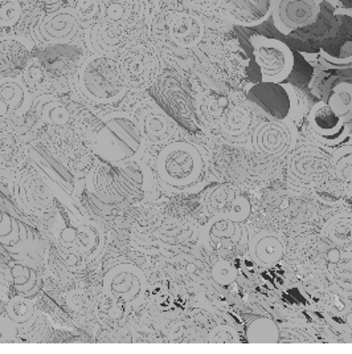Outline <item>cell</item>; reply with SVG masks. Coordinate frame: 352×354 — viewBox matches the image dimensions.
I'll use <instances>...</instances> for the list:
<instances>
[{
    "mask_svg": "<svg viewBox=\"0 0 352 354\" xmlns=\"http://www.w3.org/2000/svg\"><path fill=\"white\" fill-rule=\"evenodd\" d=\"M206 27L197 15L186 11L176 12L168 23V35L173 43L180 48H193L204 37Z\"/></svg>",
    "mask_w": 352,
    "mask_h": 354,
    "instance_id": "cell-15",
    "label": "cell"
},
{
    "mask_svg": "<svg viewBox=\"0 0 352 354\" xmlns=\"http://www.w3.org/2000/svg\"><path fill=\"white\" fill-rule=\"evenodd\" d=\"M320 65L323 69H350L352 68V41H346L340 47L339 55L330 53L324 48H320Z\"/></svg>",
    "mask_w": 352,
    "mask_h": 354,
    "instance_id": "cell-31",
    "label": "cell"
},
{
    "mask_svg": "<svg viewBox=\"0 0 352 354\" xmlns=\"http://www.w3.org/2000/svg\"><path fill=\"white\" fill-rule=\"evenodd\" d=\"M342 257L327 267V276L333 290L340 296L352 297V254L342 252Z\"/></svg>",
    "mask_w": 352,
    "mask_h": 354,
    "instance_id": "cell-26",
    "label": "cell"
},
{
    "mask_svg": "<svg viewBox=\"0 0 352 354\" xmlns=\"http://www.w3.org/2000/svg\"><path fill=\"white\" fill-rule=\"evenodd\" d=\"M27 154L36 166L41 167V173L48 174L53 182L64 187L65 192L73 189V173L48 149L31 142V145L27 146Z\"/></svg>",
    "mask_w": 352,
    "mask_h": 354,
    "instance_id": "cell-19",
    "label": "cell"
},
{
    "mask_svg": "<svg viewBox=\"0 0 352 354\" xmlns=\"http://www.w3.org/2000/svg\"><path fill=\"white\" fill-rule=\"evenodd\" d=\"M141 14L139 0H108L99 20L118 31L128 32L139 21Z\"/></svg>",
    "mask_w": 352,
    "mask_h": 354,
    "instance_id": "cell-17",
    "label": "cell"
},
{
    "mask_svg": "<svg viewBox=\"0 0 352 354\" xmlns=\"http://www.w3.org/2000/svg\"><path fill=\"white\" fill-rule=\"evenodd\" d=\"M39 173H33L31 170H26L21 177H19L17 187L20 190L19 199L21 198V202L26 207L32 211H44L49 207L52 202L53 193L50 194L47 183L43 180V178L39 180Z\"/></svg>",
    "mask_w": 352,
    "mask_h": 354,
    "instance_id": "cell-21",
    "label": "cell"
},
{
    "mask_svg": "<svg viewBox=\"0 0 352 354\" xmlns=\"http://www.w3.org/2000/svg\"><path fill=\"white\" fill-rule=\"evenodd\" d=\"M89 144L96 156L113 165L138 161L146 150L138 120L122 111L105 114L89 133Z\"/></svg>",
    "mask_w": 352,
    "mask_h": 354,
    "instance_id": "cell-1",
    "label": "cell"
},
{
    "mask_svg": "<svg viewBox=\"0 0 352 354\" xmlns=\"http://www.w3.org/2000/svg\"><path fill=\"white\" fill-rule=\"evenodd\" d=\"M11 276L14 279V286L20 295L26 296L31 290H35L37 284V274L23 263H12L11 264Z\"/></svg>",
    "mask_w": 352,
    "mask_h": 354,
    "instance_id": "cell-35",
    "label": "cell"
},
{
    "mask_svg": "<svg viewBox=\"0 0 352 354\" xmlns=\"http://www.w3.org/2000/svg\"><path fill=\"white\" fill-rule=\"evenodd\" d=\"M21 17V6L17 0H0V27H12Z\"/></svg>",
    "mask_w": 352,
    "mask_h": 354,
    "instance_id": "cell-37",
    "label": "cell"
},
{
    "mask_svg": "<svg viewBox=\"0 0 352 354\" xmlns=\"http://www.w3.org/2000/svg\"><path fill=\"white\" fill-rule=\"evenodd\" d=\"M41 98L37 106L41 121L50 127H66L70 122L72 114L60 100L49 95H43Z\"/></svg>",
    "mask_w": 352,
    "mask_h": 354,
    "instance_id": "cell-29",
    "label": "cell"
},
{
    "mask_svg": "<svg viewBox=\"0 0 352 354\" xmlns=\"http://www.w3.org/2000/svg\"><path fill=\"white\" fill-rule=\"evenodd\" d=\"M147 292L144 271L134 264H118L105 274L104 293L113 301L126 306H139Z\"/></svg>",
    "mask_w": 352,
    "mask_h": 354,
    "instance_id": "cell-8",
    "label": "cell"
},
{
    "mask_svg": "<svg viewBox=\"0 0 352 354\" xmlns=\"http://www.w3.org/2000/svg\"><path fill=\"white\" fill-rule=\"evenodd\" d=\"M188 1L207 10L217 8L220 4H224V0H188Z\"/></svg>",
    "mask_w": 352,
    "mask_h": 354,
    "instance_id": "cell-42",
    "label": "cell"
},
{
    "mask_svg": "<svg viewBox=\"0 0 352 354\" xmlns=\"http://www.w3.org/2000/svg\"><path fill=\"white\" fill-rule=\"evenodd\" d=\"M138 125L146 144L151 145L167 144L175 134L173 120L158 108H151L141 113Z\"/></svg>",
    "mask_w": 352,
    "mask_h": 354,
    "instance_id": "cell-18",
    "label": "cell"
},
{
    "mask_svg": "<svg viewBox=\"0 0 352 354\" xmlns=\"http://www.w3.org/2000/svg\"><path fill=\"white\" fill-rule=\"evenodd\" d=\"M77 85L81 93L95 104H114L126 95L117 59L110 53H97L84 59L77 69Z\"/></svg>",
    "mask_w": 352,
    "mask_h": 354,
    "instance_id": "cell-2",
    "label": "cell"
},
{
    "mask_svg": "<svg viewBox=\"0 0 352 354\" xmlns=\"http://www.w3.org/2000/svg\"><path fill=\"white\" fill-rule=\"evenodd\" d=\"M31 105L32 93L20 76L0 79V121L23 117Z\"/></svg>",
    "mask_w": 352,
    "mask_h": 354,
    "instance_id": "cell-14",
    "label": "cell"
},
{
    "mask_svg": "<svg viewBox=\"0 0 352 354\" xmlns=\"http://www.w3.org/2000/svg\"><path fill=\"white\" fill-rule=\"evenodd\" d=\"M334 171L340 180L352 185V146L340 145L331 154Z\"/></svg>",
    "mask_w": 352,
    "mask_h": 354,
    "instance_id": "cell-34",
    "label": "cell"
},
{
    "mask_svg": "<svg viewBox=\"0 0 352 354\" xmlns=\"http://www.w3.org/2000/svg\"><path fill=\"white\" fill-rule=\"evenodd\" d=\"M130 36L98 20L90 30V43L97 53H113L126 47Z\"/></svg>",
    "mask_w": 352,
    "mask_h": 354,
    "instance_id": "cell-24",
    "label": "cell"
},
{
    "mask_svg": "<svg viewBox=\"0 0 352 354\" xmlns=\"http://www.w3.org/2000/svg\"><path fill=\"white\" fill-rule=\"evenodd\" d=\"M333 171V157L320 146L295 145L289 151L288 176L300 186H320Z\"/></svg>",
    "mask_w": 352,
    "mask_h": 354,
    "instance_id": "cell-4",
    "label": "cell"
},
{
    "mask_svg": "<svg viewBox=\"0 0 352 354\" xmlns=\"http://www.w3.org/2000/svg\"><path fill=\"white\" fill-rule=\"evenodd\" d=\"M336 322H339L343 333L352 338V297H349L347 308L342 312V315L336 316Z\"/></svg>",
    "mask_w": 352,
    "mask_h": 354,
    "instance_id": "cell-41",
    "label": "cell"
},
{
    "mask_svg": "<svg viewBox=\"0 0 352 354\" xmlns=\"http://www.w3.org/2000/svg\"><path fill=\"white\" fill-rule=\"evenodd\" d=\"M257 153L268 157H284L297 145V128L293 121H264L252 133Z\"/></svg>",
    "mask_w": 352,
    "mask_h": 354,
    "instance_id": "cell-9",
    "label": "cell"
},
{
    "mask_svg": "<svg viewBox=\"0 0 352 354\" xmlns=\"http://www.w3.org/2000/svg\"><path fill=\"white\" fill-rule=\"evenodd\" d=\"M209 341L215 344H236L240 338L232 326L219 325L209 333Z\"/></svg>",
    "mask_w": 352,
    "mask_h": 354,
    "instance_id": "cell-38",
    "label": "cell"
},
{
    "mask_svg": "<svg viewBox=\"0 0 352 354\" xmlns=\"http://www.w3.org/2000/svg\"><path fill=\"white\" fill-rule=\"evenodd\" d=\"M245 338L249 344H278L280 329L268 317H256L245 326Z\"/></svg>",
    "mask_w": 352,
    "mask_h": 354,
    "instance_id": "cell-28",
    "label": "cell"
},
{
    "mask_svg": "<svg viewBox=\"0 0 352 354\" xmlns=\"http://www.w3.org/2000/svg\"><path fill=\"white\" fill-rule=\"evenodd\" d=\"M253 55L262 82H284L294 68V55L284 41L265 36L252 39Z\"/></svg>",
    "mask_w": 352,
    "mask_h": 354,
    "instance_id": "cell-6",
    "label": "cell"
},
{
    "mask_svg": "<svg viewBox=\"0 0 352 354\" xmlns=\"http://www.w3.org/2000/svg\"><path fill=\"white\" fill-rule=\"evenodd\" d=\"M322 0H273L272 17L278 32L289 35L311 26L320 17Z\"/></svg>",
    "mask_w": 352,
    "mask_h": 354,
    "instance_id": "cell-10",
    "label": "cell"
},
{
    "mask_svg": "<svg viewBox=\"0 0 352 354\" xmlns=\"http://www.w3.org/2000/svg\"><path fill=\"white\" fill-rule=\"evenodd\" d=\"M251 258L260 266L273 267L285 255V244L273 231H261L248 244Z\"/></svg>",
    "mask_w": 352,
    "mask_h": 354,
    "instance_id": "cell-20",
    "label": "cell"
},
{
    "mask_svg": "<svg viewBox=\"0 0 352 354\" xmlns=\"http://www.w3.org/2000/svg\"><path fill=\"white\" fill-rule=\"evenodd\" d=\"M36 308L31 299L20 295L8 301L7 316L17 322V325H26L35 319Z\"/></svg>",
    "mask_w": 352,
    "mask_h": 354,
    "instance_id": "cell-32",
    "label": "cell"
},
{
    "mask_svg": "<svg viewBox=\"0 0 352 354\" xmlns=\"http://www.w3.org/2000/svg\"><path fill=\"white\" fill-rule=\"evenodd\" d=\"M104 4L101 0H76L73 10L76 11L80 26L93 27L101 19Z\"/></svg>",
    "mask_w": 352,
    "mask_h": 354,
    "instance_id": "cell-33",
    "label": "cell"
},
{
    "mask_svg": "<svg viewBox=\"0 0 352 354\" xmlns=\"http://www.w3.org/2000/svg\"><path fill=\"white\" fill-rule=\"evenodd\" d=\"M80 30L76 11L61 8L49 14L37 27V36L44 44H68Z\"/></svg>",
    "mask_w": 352,
    "mask_h": 354,
    "instance_id": "cell-12",
    "label": "cell"
},
{
    "mask_svg": "<svg viewBox=\"0 0 352 354\" xmlns=\"http://www.w3.org/2000/svg\"><path fill=\"white\" fill-rule=\"evenodd\" d=\"M206 163L197 147L186 141L170 142L160 150L157 173L162 183L171 190H188L204 176Z\"/></svg>",
    "mask_w": 352,
    "mask_h": 354,
    "instance_id": "cell-3",
    "label": "cell"
},
{
    "mask_svg": "<svg viewBox=\"0 0 352 354\" xmlns=\"http://www.w3.org/2000/svg\"><path fill=\"white\" fill-rule=\"evenodd\" d=\"M17 322L8 316H0V344L15 341L17 335Z\"/></svg>",
    "mask_w": 352,
    "mask_h": 354,
    "instance_id": "cell-40",
    "label": "cell"
},
{
    "mask_svg": "<svg viewBox=\"0 0 352 354\" xmlns=\"http://www.w3.org/2000/svg\"><path fill=\"white\" fill-rule=\"evenodd\" d=\"M307 124L314 138L326 147L343 145L350 136L347 124L322 100L310 109Z\"/></svg>",
    "mask_w": 352,
    "mask_h": 354,
    "instance_id": "cell-11",
    "label": "cell"
},
{
    "mask_svg": "<svg viewBox=\"0 0 352 354\" xmlns=\"http://www.w3.org/2000/svg\"><path fill=\"white\" fill-rule=\"evenodd\" d=\"M246 95L253 104L271 114L274 120L293 122L298 120L300 100L290 84L261 81L260 84L249 85Z\"/></svg>",
    "mask_w": 352,
    "mask_h": 354,
    "instance_id": "cell-5",
    "label": "cell"
},
{
    "mask_svg": "<svg viewBox=\"0 0 352 354\" xmlns=\"http://www.w3.org/2000/svg\"><path fill=\"white\" fill-rule=\"evenodd\" d=\"M203 241L209 250H231L239 241L236 222L216 215L204 227Z\"/></svg>",
    "mask_w": 352,
    "mask_h": 354,
    "instance_id": "cell-22",
    "label": "cell"
},
{
    "mask_svg": "<svg viewBox=\"0 0 352 354\" xmlns=\"http://www.w3.org/2000/svg\"><path fill=\"white\" fill-rule=\"evenodd\" d=\"M27 154V145L23 144L14 130L0 131V169L17 167L24 163Z\"/></svg>",
    "mask_w": 352,
    "mask_h": 354,
    "instance_id": "cell-27",
    "label": "cell"
},
{
    "mask_svg": "<svg viewBox=\"0 0 352 354\" xmlns=\"http://www.w3.org/2000/svg\"><path fill=\"white\" fill-rule=\"evenodd\" d=\"M17 238V223L7 214L0 211V241L4 244L14 242Z\"/></svg>",
    "mask_w": 352,
    "mask_h": 354,
    "instance_id": "cell-39",
    "label": "cell"
},
{
    "mask_svg": "<svg viewBox=\"0 0 352 354\" xmlns=\"http://www.w3.org/2000/svg\"><path fill=\"white\" fill-rule=\"evenodd\" d=\"M32 49L23 36H0V79L20 76L32 59Z\"/></svg>",
    "mask_w": 352,
    "mask_h": 354,
    "instance_id": "cell-13",
    "label": "cell"
},
{
    "mask_svg": "<svg viewBox=\"0 0 352 354\" xmlns=\"http://www.w3.org/2000/svg\"><path fill=\"white\" fill-rule=\"evenodd\" d=\"M301 55L304 56V60L307 63L313 65V66H318L320 65V55L318 53H313V55H309L306 52H301Z\"/></svg>",
    "mask_w": 352,
    "mask_h": 354,
    "instance_id": "cell-43",
    "label": "cell"
},
{
    "mask_svg": "<svg viewBox=\"0 0 352 354\" xmlns=\"http://www.w3.org/2000/svg\"><path fill=\"white\" fill-rule=\"evenodd\" d=\"M323 234L335 250L352 254V214H339L330 218L323 227Z\"/></svg>",
    "mask_w": 352,
    "mask_h": 354,
    "instance_id": "cell-25",
    "label": "cell"
},
{
    "mask_svg": "<svg viewBox=\"0 0 352 354\" xmlns=\"http://www.w3.org/2000/svg\"><path fill=\"white\" fill-rule=\"evenodd\" d=\"M323 98L334 112L347 124L349 129L352 131V82L340 80L333 84L327 82L323 86Z\"/></svg>",
    "mask_w": 352,
    "mask_h": 354,
    "instance_id": "cell-23",
    "label": "cell"
},
{
    "mask_svg": "<svg viewBox=\"0 0 352 354\" xmlns=\"http://www.w3.org/2000/svg\"><path fill=\"white\" fill-rule=\"evenodd\" d=\"M119 72L128 89L144 91L159 73V59L147 44H133L117 59Z\"/></svg>",
    "mask_w": 352,
    "mask_h": 354,
    "instance_id": "cell-7",
    "label": "cell"
},
{
    "mask_svg": "<svg viewBox=\"0 0 352 354\" xmlns=\"http://www.w3.org/2000/svg\"><path fill=\"white\" fill-rule=\"evenodd\" d=\"M212 276L217 284H220L223 287H228L235 283V280L237 277V271L228 260L220 259L212 267Z\"/></svg>",
    "mask_w": 352,
    "mask_h": 354,
    "instance_id": "cell-36",
    "label": "cell"
},
{
    "mask_svg": "<svg viewBox=\"0 0 352 354\" xmlns=\"http://www.w3.org/2000/svg\"><path fill=\"white\" fill-rule=\"evenodd\" d=\"M273 0H224L225 11L242 27H256L272 15Z\"/></svg>",
    "mask_w": 352,
    "mask_h": 354,
    "instance_id": "cell-16",
    "label": "cell"
},
{
    "mask_svg": "<svg viewBox=\"0 0 352 354\" xmlns=\"http://www.w3.org/2000/svg\"><path fill=\"white\" fill-rule=\"evenodd\" d=\"M21 79L24 81L26 86L28 88V91L32 95H37L48 88L50 75L44 68V65L41 64L40 59L36 56L32 57L24 68L21 73Z\"/></svg>",
    "mask_w": 352,
    "mask_h": 354,
    "instance_id": "cell-30",
    "label": "cell"
}]
</instances>
